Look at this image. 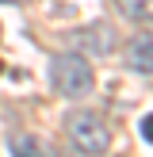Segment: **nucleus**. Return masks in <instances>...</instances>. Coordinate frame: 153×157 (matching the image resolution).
Instances as JSON below:
<instances>
[{
  "label": "nucleus",
  "mask_w": 153,
  "mask_h": 157,
  "mask_svg": "<svg viewBox=\"0 0 153 157\" xmlns=\"http://www.w3.org/2000/svg\"><path fill=\"white\" fill-rule=\"evenodd\" d=\"M50 84L65 100H84L92 92V84H96V77H92V65L80 54H58L50 61Z\"/></svg>",
  "instance_id": "f257e3e1"
},
{
  "label": "nucleus",
  "mask_w": 153,
  "mask_h": 157,
  "mask_svg": "<svg viewBox=\"0 0 153 157\" xmlns=\"http://www.w3.org/2000/svg\"><path fill=\"white\" fill-rule=\"evenodd\" d=\"M65 134H69V142H73V150H80L88 157L107 153V146H111V127H107V119L96 115V111H73L65 119Z\"/></svg>",
  "instance_id": "f03ea898"
},
{
  "label": "nucleus",
  "mask_w": 153,
  "mask_h": 157,
  "mask_svg": "<svg viewBox=\"0 0 153 157\" xmlns=\"http://www.w3.org/2000/svg\"><path fill=\"white\" fill-rule=\"evenodd\" d=\"M76 50H88V54H111L115 50V27L111 23H92V27H80L73 35Z\"/></svg>",
  "instance_id": "7ed1b4c3"
},
{
  "label": "nucleus",
  "mask_w": 153,
  "mask_h": 157,
  "mask_svg": "<svg viewBox=\"0 0 153 157\" xmlns=\"http://www.w3.org/2000/svg\"><path fill=\"white\" fill-rule=\"evenodd\" d=\"M126 65L142 77H153V35L149 31H142L126 42Z\"/></svg>",
  "instance_id": "20e7f679"
},
{
  "label": "nucleus",
  "mask_w": 153,
  "mask_h": 157,
  "mask_svg": "<svg viewBox=\"0 0 153 157\" xmlns=\"http://www.w3.org/2000/svg\"><path fill=\"white\" fill-rule=\"evenodd\" d=\"M8 153L12 157H58V150H54L42 134H31V130L8 138Z\"/></svg>",
  "instance_id": "39448f33"
},
{
  "label": "nucleus",
  "mask_w": 153,
  "mask_h": 157,
  "mask_svg": "<svg viewBox=\"0 0 153 157\" xmlns=\"http://www.w3.org/2000/svg\"><path fill=\"white\" fill-rule=\"evenodd\" d=\"M119 12L126 19H138V23H153V0H115Z\"/></svg>",
  "instance_id": "423d86ee"
},
{
  "label": "nucleus",
  "mask_w": 153,
  "mask_h": 157,
  "mask_svg": "<svg viewBox=\"0 0 153 157\" xmlns=\"http://www.w3.org/2000/svg\"><path fill=\"white\" fill-rule=\"evenodd\" d=\"M142 138L153 146V115H145V119H142Z\"/></svg>",
  "instance_id": "0eeeda50"
},
{
  "label": "nucleus",
  "mask_w": 153,
  "mask_h": 157,
  "mask_svg": "<svg viewBox=\"0 0 153 157\" xmlns=\"http://www.w3.org/2000/svg\"><path fill=\"white\" fill-rule=\"evenodd\" d=\"M0 73H4V61H0Z\"/></svg>",
  "instance_id": "6e6552de"
},
{
  "label": "nucleus",
  "mask_w": 153,
  "mask_h": 157,
  "mask_svg": "<svg viewBox=\"0 0 153 157\" xmlns=\"http://www.w3.org/2000/svg\"><path fill=\"white\" fill-rule=\"evenodd\" d=\"M8 4H15V0H8Z\"/></svg>",
  "instance_id": "1a4fd4ad"
}]
</instances>
